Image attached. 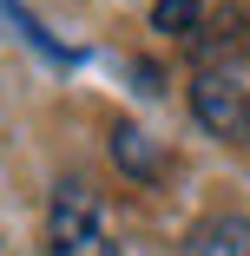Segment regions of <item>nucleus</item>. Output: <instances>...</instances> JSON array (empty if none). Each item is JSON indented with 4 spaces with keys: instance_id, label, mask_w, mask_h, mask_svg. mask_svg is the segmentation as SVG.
Here are the masks:
<instances>
[{
    "instance_id": "f03ea898",
    "label": "nucleus",
    "mask_w": 250,
    "mask_h": 256,
    "mask_svg": "<svg viewBox=\"0 0 250 256\" xmlns=\"http://www.w3.org/2000/svg\"><path fill=\"white\" fill-rule=\"evenodd\" d=\"M191 112L211 138L224 144H250V86L237 72H197L191 86Z\"/></svg>"
},
{
    "instance_id": "39448f33",
    "label": "nucleus",
    "mask_w": 250,
    "mask_h": 256,
    "mask_svg": "<svg viewBox=\"0 0 250 256\" xmlns=\"http://www.w3.org/2000/svg\"><path fill=\"white\" fill-rule=\"evenodd\" d=\"M152 26L158 33H197V26H204V7H197V0H158Z\"/></svg>"
},
{
    "instance_id": "f257e3e1",
    "label": "nucleus",
    "mask_w": 250,
    "mask_h": 256,
    "mask_svg": "<svg viewBox=\"0 0 250 256\" xmlns=\"http://www.w3.org/2000/svg\"><path fill=\"white\" fill-rule=\"evenodd\" d=\"M46 243H53V256H119L106 217H99L92 184L66 178V184L53 190V210H46Z\"/></svg>"
},
{
    "instance_id": "20e7f679",
    "label": "nucleus",
    "mask_w": 250,
    "mask_h": 256,
    "mask_svg": "<svg viewBox=\"0 0 250 256\" xmlns=\"http://www.w3.org/2000/svg\"><path fill=\"white\" fill-rule=\"evenodd\" d=\"M191 256H250V217H211L204 230H197V243H191Z\"/></svg>"
},
{
    "instance_id": "7ed1b4c3",
    "label": "nucleus",
    "mask_w": 250,
    "mask_h": 256,
    "mask_svg": "<svg viewBox=\"0 0 250 256\" xmlns=\"http://www.w3.org/2000/svg\"><path fill=\"white\" fill-rule=\"evenodd\" d=\"M112 164L138 184H158L165 178V151L152 144V132H138V125H112Z\"/></svg>"
}]
</instances>
